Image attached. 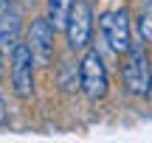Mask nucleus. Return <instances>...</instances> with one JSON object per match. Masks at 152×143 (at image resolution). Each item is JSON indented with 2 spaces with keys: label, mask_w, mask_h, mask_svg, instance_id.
Instances as JSON below:
<instances>
[{
  "label": "nucleus",
  "mask_w": 152,
  "mask_h": 143,
  "mask_svg": "<svg viewBox=\"0 0 152 143\" xmlns=\"http://www.w3.org/2000/svg\"><path fill=\"white\" fill-rule=\"evenodd\" d=\"M6 121V104H3V98H0V124Z\"/></svg>",
  "instance_id": "nucleus-11"
},
{
  "label": "nucleus",
  "mask_w": 152,
  "mask_h": 143,
  "mask_svg": "<svg viewBox=\"0 0 152 143\" xmlns=\"http://www.w3.org/2000/svg\"><path fill=\"white\" fill-rule=\"evenodd\" d=\"M3 76H6V53L0 51V82H3Z\"/></svg>",
  "instance_id": "nucleus-10"
},
{
  "label": "nucleus",
  "mask_w": 152,
  "mask_h": 143,
  "mask_svg": "<svg viewBox=\"0 0 152 143\" xmlns=\"http://www.w3.org/2000/svg\"><path fill=\"white\" fill-rule=\"evenodd\" d=\"M107 87H110V76H107V67H104L99 51L85 48V56L79 62V90L90 101H99L107 95Z\"/></svg>",
  "instance_id": "nucleus-3"
},
{
  "label": "nucleus",
  "mask_w": 152,
  "mask_h": 143,
  "mask_svg": "<svg viewBox=\"0 0 152 143\" xmlns=\"http://www.w3.org/2000/svg\"><path fill=\"white\" fill-rule=\"evenodd\" d=\"M0 3H14V0H0Z\"/></svg>",
  "instance_id": "nucleus-12"
},
{
  "label": "nucleus",
  "mask_w": 152,
  "mask_h": 143,
  "mask_svg": "<svg viewBox=\"0 0 152 143\" xmlns=\"http://www.w3.org/2000/svg\"><path fill=\"white\" fill-rule=\"evenodd\" d=\"M34 56L26 48V42H17L9 51V76H11V90L20 101L34 98Z\"/></svg>",
  "instance_id": "nucleus-2"
},
{
  "label": "nucleus",
  "mask_w": 152,
  "mask_h": 143,
  "mask_svg": "<svg viewBox=\"0 0 152 143\" xmlns=\"http://www.w3.org/2000/svg\"><path fill=\"white\" fill-rule=\"evenodd\" d=\"M26 48L31 51L37 67H51L54 53H56V28L48 22V17L31 20L28 34H26Z\"/></svg>",
  "instance_id": "nucleus-4"
},
{
  "label": "nucleus",
  "mask_w": 152,
  "mask_h": 143,
  "mask_svg": "<svg viewBox=\"0 0 152 143\" xmlns=\"http://www.w3.org/2000/svg\"><path fill=\"white\" fill-rule=\"evenodd\" d=\"M65 34H68V48L73 53L85 51L90 45V37H93V11L85 0H73V9L68 14V22H65Z\"/></svg>",
  "instance_id": "nucleus-5"
},
{
  "label": "nucleus",
  "mask_w": 152,
  "mask_h": 143,
  "mask_svg": "<svg viewBox=\"0 0 152 143\" xmlns=\"http://www.w3.org/2000/svg\"><path fill=\"white\" fill-rule=\"evenodd\" d=\"M138 31H141L144 42L152 45V0L141 9V14H138Z\"/></svg>",
  "instance_id": "nucleus-9"
},
{
  "label": "nucleus",
  "mask_w": 152,
  "mask_h": 143,
  "mask_svg": "<svg viewBox=\"0 0 152 143\" xmlns=\"http://www.w3.org/2000/svg\"><path fill=\"white\" fill-rule=\"evenodd\" d=\"M48 3V22L54 28H65L68 14L73 9V0H45Z\"/></svg>",
  "instance_id": "nucleus-8"
},
{
  "label": "nucleus",
  "mask_w": 152,
  "mask_h": 143,
  "mask_svg": "<svg viewBox=\"0 0 152 143\" xmlns=\"http://www.w3.org/2000/svg\"><path fill=\"white\" fill-rule=\"evenodd\" d=\"M99 25H102V34L107 39V45L115 51V53H124L132 45V28H130V14L124 9L115 11H104L99 17Z\"/></svg>",
  "instance_id": "nucleus-6"
},
{
  "label": "nucleus",
  "mask_w": 152,
  "mask_h": 143,
  "mask_svg": "<svg viewBox=\"0 0 152 143\" xmlns=\"http://www.w3.org/2000/svg\"><path fill=\"white\" fill-rule=\"evenodd\" d=\"M23 37V14L11 3H3L0 9V51L9 53Z\"/></svg>",
  "instance_id": "nucleus-7"
},
{
  "label": "nucleus",
  "mask_w": 152,
  "mask_h": 143,
  "mask_svg": "<svg viewBox=\"0 0 152 143\" xmlns=\"http://www.w3.org/2000/svg\"><path fill=\"white\" fill-rule=\"evenodd\" d=\"M121 76H124V87L132 95H149V90H152V65H149V56L141 45H130L124 51Z\"/></svg>",
  "instance_id": "nucleus-1"
}]
</instances>
